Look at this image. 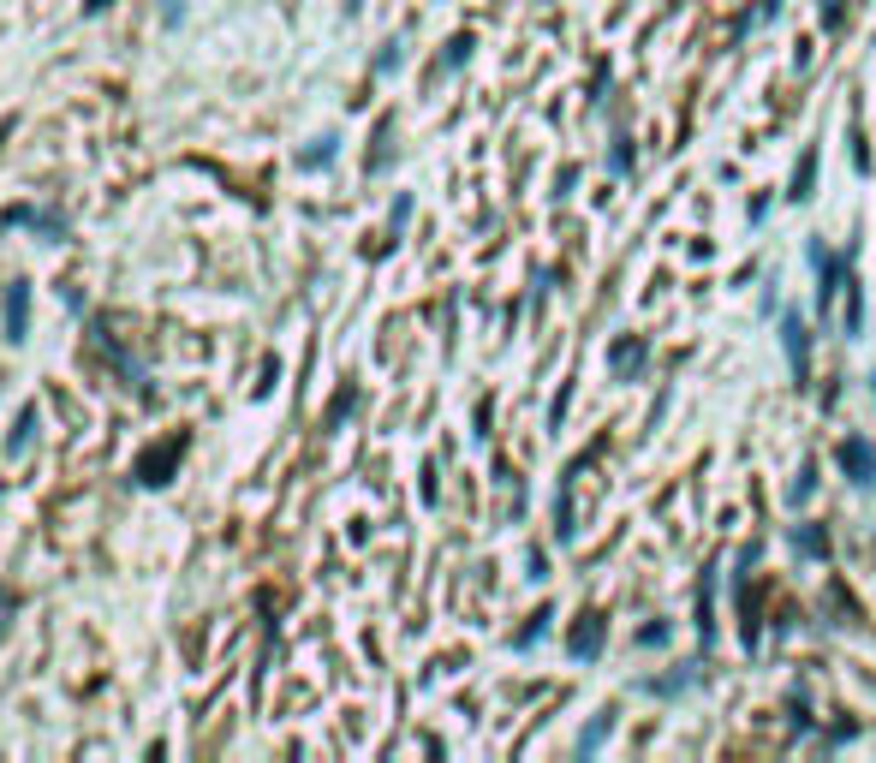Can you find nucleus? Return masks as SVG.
Segmentation results:
<instances>
[{
  "mask_svg": "<svg viewBox=\"0 0 876 763\" xmlns=\"http://www.w3.org/2000/svg\"><path fill=\"white\" fill-rule=\"evenodd\" d=\"M185 448H192V441H185V429L180 436H161L156 448H144L137 453V465H132V477L144 483V489H161V483H168L173 472H180V460H185Z\"/></svg>",
  "mask_w": 876,
  "mask_h": 763,
  "instance_id": "nucleus-1",
  "label": "nucleus"
},
{
  "mask_svg": "<svg viewBox=\"0 0 876 763\" xmlns=\"http://www.w3.org/2000/svg\"><path fill=\"white\" fill-rule=\"evenodd\" d=\"M0 221H7V227H36V233H48V239H66V221H60V215H48V209H31V203L7 209Z\"/></svg>",
  "mask_w": 876,
  "mask_h": 763,
  "instance_id": "nucleus-2",
  "label": "nucleus"
},
{
  "mask_svg": "<svg viewBox=\"0 0 876 763\" xmlns=\"http://www.w3.org/2000/svg\"><path fill=\"white\" fill-rule=\"evenodd\" d=\"M841 465L853 472V483H871L876 489V460L865 453V441H841Z\"/></svg>",
  "mask_w": 876,
  "mask_h": 763,
  "instance_id": "nucleus-3",
  "label": "nucleus"
},
{
  "mask_svg": "<svg viewBox=\"0 0 876 763\" xmlns=\"http://www.w3.org/2000/svg\"><path fill=\"white\" fill-rule=\"evenodd\" d=\"M36 429H42V417H36V405H24V412H19V424H12V441H7V453H12V460H19L24 448H31V436H36Z\"/></svg>",
  "mask_w": 876,
  "mask_h": 763,
  "instance_id": "nucleus-4",
  "label": "nucleus"
},
{
  "mask_svg": "<svg viewBox=\"0 0 876 763\" xmlns=\"http://www.w3.org/2000/svg\"><path fill=\"white\" fill-rule=\"evenodd\" d=\"M24 304H31V287H7V340H24Z\"/></svg>",
  "mask_w": 876,
  "mask_h": 763,
  "instance_id": "nucleus-5",
  "label": "nucleus"
},
{
  "mask_svg": "<svg viewBox=\"0 0 876 763\" xmlns=\"http://www.w3.org/2000/svg\"><path fill=\"white\" fill-rule=\"evenodd\" d=\"M787 352H793V371H805V328L787 316Z\"/></svg>",
  "mask_w": 876,
  "mask_h": 763,
  "instance_id": "nucleus-6",
  "label": "nucleus"
},
{
  "mask_svg": "<svg viewBox=\"0 0 876 763\" xmlns=\"http://www.w3.org/2000/svg\"><path fill=\"white\" fill-rule=\"evenodd\" d=\"M596 644H603V627H596V620H591V627H579L573 651H579V656H596Z\"/></svg>",
  "mask_w": 876,
  "mask_h": 763,
  "instance_id": "nucleus-7",
  "label": "nucleus"
},
{
  "mask_svg": "<svg viewBox=\"0 0 876 763\" xmlns=\"http://www.w3.org/2000/svg\"><path fill=\"white\" fill-rule=\"evenodd\" d=\"M615 364H620V371H638V364H644V347H638V340H632V347H620Z\"/></svg>",
  "mask_w": 876,
  "mask_h": 763,
  "instance_id": "nucleus-8",
  "label": "nucleus"
},
{
  "mask_svg": "<svg viewBox=\"0 0 876 763\" xmlns=\"http://www.w3.org/2000/svg\"><path fill=\"white\" fill-rule=\"evenodd\" d=\"M465 55H472V36H453V43H448V60H441V66H460Z\"/></svg>",
  "mask_w": 876,
  "mask_h": 763,
  "instance_id": "nucleus-9",
  "label": "nucleus"
},
{
  "mask_svg": "<svg viewBox=\"0 0 876 763\" xmlns=\"http://www.w3.org/2000/svg\"><path fill=\"white\" fill-rule=\"evenodd\" d=\"M316 161H334V137H323V149H304V168H316Z\"/></svg>",
  "mask_w": 876,
  "mask_h": 763,
  "instance_id": "nucleus-10",
  "label": "nucleus"
},
{
  "mask_svg": "<svg viewBox=\"0 0 876 763\" xmlns=\"http://www.w3.org/2000/svg\"><path fill=\"white\" fill-rule=\"evenodd\" d=\"M352 400H358V393H352V388H346V393H340V400H334V412H328V424H340V417H346V412H352Z\"/></svg>",
  "mask_w": 876,
  "mask_h": 763,
  "instance_id": "nucleus-11",
  "label": "nucleus"
},
{
  "mask_svg": "<svg viewBox=\"0 0 876 763\" xmlns=\"http://www.w3.org/2000/svg\"><path fill=\"white\" fill-rule=\"evenodd\" d=\"M12 608H19V603H12V591H0V639H7V620H12Z\"/></svg>",
  "mask_w": 876,
  "mask_h": 763,
  "instance_id": "nucleus-12",
  "label": "nucleus"
}]
</instances>
